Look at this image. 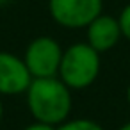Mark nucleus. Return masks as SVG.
Listing matches in <instances>:
<instances>
[{"instance_id": "obj_1", "label": "nucleus", "mask_w": 130, "mask_h": 130, "mask_svg": "<svg viewBox=\"0 0 130 130\" xmlns=\"http://www.w3.org/2000/svg\"><path fill=\"white\" fill-rule=\"evenodd\" d=\"M27 94V105L32 118L39 123L59 126L71 112V89L59 77L32 78Z\"/></svg>"}, {"instance_id": "obj_2", "label": "nucleus", "mask_w": 130, "mask_h": 130, "mask_svg": "<svg viewBox=\"0 0 130 130\" xmlns=\"http://www.w3.org/2000/svg\"><path fill=\"white\" fill-rule=\"evenodd\" d=\"M57 75L71 91L86 89L100 75V54L87 43H75L62 52Z\"/></svg>"}, {"instance_id": "obj_3", "label": "nucleus", "mask_w": 130, "mask_h": 130, "mask_svg": "<svg viewBox=\"0 0 130 130\" xmlns=\"http://www.w3.org/2000/svg\"><path fill=\"white\" fill-rule=\"evenodd\" d=\"M62 52L64 50L61 48V45L50 36H39L32 39L23 55V61L32 78L57 77Z\"/></svg>"}, {"instance_id": "obj_4", "label": "nucleus", "mask_w": 130, "mask_h": 130, "mask_svg": "<svg viewBox=\"0 0 130 130\" xmlns=\"http://www.w3.org/2000/svg\"><path fill=\"white\" fill-rule=\"evenodd\" d=\"M103 0H48L52 20L64 29H84L102 14Z\"/></svg>"}, {"instance_id": "obj_5", "label": "nucleus", "mask_w": 130, "mask_h": 130, "mask_svg": "<svg viewBox=\"0 0 130 130\" xmlns=\"http://www.w3.org/2000/svg\"><path fill=\"white\" fill-rule=\"evenodd\" d=\"M32 75L23 61L11 52H0V94H22L29 89Z\"/></svg>"}, {"instance_id": "obj_6", "label": "nucleus", "mask_w": 130, "mask_h": 130, "mask_svg": "<svg viewBox=\"0 0 130 130\" xmlns=\"http://www.w3.org/2000/svg\"><path fill=\"white\" fill-rule=\"evenodd\" d=\"M86 29H87V45L94 48L98 54L114 48L121 38L118 18H112L109 14H98Z\"/></svg>"}, {"instance_id": "obj_7", "label": "nucleus", "mask_w": 130, "mask_h": 130, "mask_svg": "<svg viewBox=\"0 0 130 130\" xmlns=\"http://www.w3.org/2000/svg\"><path fill=\"white\" fill-rule=\"evenodd\" d=\"M55 130H103V126L93 119L77 118V119H70V121L61 123L59 126H55Z\"/></svg>"}, {"instance_id": "obj_8", "label": "nucleus", "mask_w": 130, "mask_h": 130, "mask_svg": "<svg viewBox=\"0 0 130 130\" xmlns=\"http://www.w3.org/2000/svg\"><path fill=\"white\" fill-rule=\"evenodd\" d=\"M118 23H119V29H121V36L130 41V2H128V4L123 7V11L119 13Z\"/></svg>"}, {"instance_id": "obj_9", "label": "nucleus", "mask_w": 130, "mask_h": 130, "mask_svg": "<svg viewBox=\"0 0 130 130\" xmlns=\"http://www.w3.org/2000/svg\"><path fill=\"white\" fill-rule=\"evenodd\" d=\"M22 130H55V126H52V125H45V123H39V121H34V123L23 126Z\"/></svg>"}, {"instance_id": "obj_10", "label": "nucleus", "mask_w": 130, "mask_h": 130, "mask_svg": "<svg viewBox=\"0 0 130 130\" xmlns=\"http://www.w3.org/2000/svg\"><path fill=\"white\" fill-rule=\"evenodd\" d=\"M118 130H130V121H128V123H125V125H121Z\"/></svg>"}, {"instance_id": "obj_11", "label": "nucleus", "mask_w": 130, "mask_h": 130, "mask_svg": "<svg viewBox=\"0 0 130 130\" xmlns=\"http://www.w3.org/2000/svg\"><path fill=\"white\" fill-rule=\"evenodd\" d=\"M2 118H4V103L0 100V121H2Z\"/></svg>"}, {"instance_id": "obj_12", "label": "nucleus", "mask_w": 130, "mask_h": 130, "mask_svg": "<svg viewBox=\"0 0 130 130\" xmlns=\"http://www.w3.org/2000/svg\"><path fill=\"white\" fill-rule=\"evenodd\" d=\"M126 100H128V103H130V86H128V89H126Z\"/></svg>"}, {"instance_id": "obj_13", "label": "nucleus", "mask_w": 130, "mask_h": 130, "mask_svg": "<svg viewBox=\"0 0 130 130\" xmlns=\"http://www.w3.org/2000/svg\"><path fill=\"white\" fill-rule=\"evenodd\" d=\"M7 2H11V0H0V6H4V4H7Z\"/></svg>"}]
</instances>
